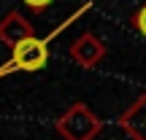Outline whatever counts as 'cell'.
I'll return each mask as SVG.
<instances>
[{
	"mask_svg": "<svg viewBox=\"0 0 146 140\" xmlns=\"http://www.w3.org/2000/svg\"><path fill=\"white\" fill-rule=\"evenodd\" d=\"M19 3L25 5V8H30L33 14H41V11H46L54 0H19Z\"/></svg>",
	"mask_w": 146,
	"mask_h": 140,
	"instance_id": "52a82bcc",
	"label": "cell"
},
{
	"mask_svg": "<svg viewBox=\"0 0 146 140\" xmlns=\"http://www.w3.org/2000/svg\"><path fill=\"white\" fill-rule=\"evenodd\" d=\"M106 43L100 41L95 32H81V35L76 38V41L68 46V54H70V59L76 65H81V68H98L100 62H103V57H106Z\"/></svg>",
	"mask_w": 146,
	"mask_h": 140,
	"instance_id": "3957f363",
	"label": "cell"
},
{
	"mask_svg": "<svg viewBox=\"0 0 146 140\" xmlns=\"http://www.w3.org/2000/svg\"><path fill=\"white\" fill-rule=\"evenodd\" d=\"M54 129L62 140H95L103 129V119L87 103H73L54 121Z\"/></svg>",
	"mask_w": 146,
	"mask_h": 140,
	"instance_id": "6da1fadb",
	"label": "cell"
},
{
	"mask_svg": "<svg viewBox=\"0 0 146 140\" xmlns=\"http://www.w3.org/2000/svg\"><path fill=\"white\" fill-rule=\"evenodd\" d=\"M130 24H133V27H135V30L146 38V3L141 5V8H135V11L130 14Z\"/></svg>",
	"mask_w": 146,
	"mask_h": 140,
	"instance_id": "8992f818",
	"label": "cell"
},
{
	"mask_svg": "<svg viewBox=\"0 0 146 140\" xmlns=\"http://www.w3.org/2000/svg\"><path fill=\"white\" fill-rule=\"evenodd\" d=\"M57 30H60V27H57ZM57 30H54L52 35H46V38L33 35V38L19 41L14 49H11V59L5 65H0V78L8 76V73H14V70L35 73V70L46 68V62H49V41L57 35Z\"/></svg>",
	"mask_w": 146,
	"mask_h": 140,
	"instance_id": "7a4b0ae2",
	"label": "cell"
},
{
	"mask_svg": "<svg viewBox=\"0 0 146 140\" xmlns=\"http://www.w3.org/2000/svg\"><path fill=\"white\" fill-rule=\"evenodd\" d=\"M122 132H127V137L133 140H146V92L138 94L135 103L116 119Z\"/></svg>",
	"mask_w": 146,
	"mask_h": 140,
	"instance_id": "277c9868",
	"label": "cell"
},
{
	"mask_svg": "<svg viewBox=\"0 0 146 140\" xmlns=\"http://www.w3.org/2000/svg\"><path fill=\"white\" fill-rule=\"evenodd\" d=\"M33 35H35V32H33V24L19 14V11H8V14L0 19V43H5V46L14 49L19 41L33 38Z\"/></svg>",
	"mask_w": 146,
	"mask_h": 140,
	"instance_id": "5b68a950",
	"label": "cell"
}]
</instances>
